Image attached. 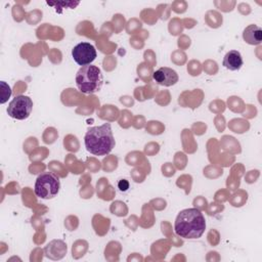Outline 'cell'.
<instances>
[{
    "instance_id": "8fae6325",
    "label": "cell",
    "mask_w": 262,
    "mask_h": 262,
    "mask_svg": "<svg viewBox=\"0 0 262 262\" xmlns=\"http://www.w3.org/2000/svg\"><path fill=\"white\" fill-rule=\"evenodd\" d=\"M118 187H119V189L121 191H126L129 188V183H128V181L126 179H122V180L119 181Z\"/></svg>"
},
{
    "instance_id": "7a4b0ae2",
    "label": "cell",
    "mask_w": 262,
    "mask_h": 262,
    "mask_svg": "<svg viewBox=\"0 0 262 262\" xmlns=\"http://www.w3.org/2000/svg\"><path fill=\"white\" fill-rule=\"evenodd\" d=\"M84 143L86 149L94 156L108 155L116 144L111 124L90 127L84 136Z\"/></svg>"
},
{
    "instance_id": "30bf717a",
    "label": "cell",
    "mask_w": 262,
    "mask_h": 262,
    "mask_svg": "<svg viewBox=\"0 0 262 262\" xmlns=\"http://www.w3.org/2000/svg\"><path fill=\"white\" fill-rule=\"evenodd\" d=\"M1 87H2V93H1V103H4L10 96L11 94V90H10V87L4 82V81H1Z\"/></svg>"
},
{
    "instance_id": "52a82bcc",
    "label": "cell",
    "mask_w": 262,
    "mask_h": 262,
    "mask_svg": "<svg viewBox=\"0 0 262 262\" xmlns=\"http://www.w3.org/2000/svg\"><path fill=\"white\" fill-rule=\"evenodd\" d=\"M152 79L162 86H172L178 82L177 73L170 68L162 67L152 74Z\"/></svg>"
},
{
    "instance_id": "ba28073f",
    "label": "cell",
    "mask_w": 262,
    "mask_h": 262,
    "mask_svg": "<svg viewBox=\"0 0 262 262\" xmlns=\"http://www.w3.org/2000/svg\"><path fill=\"white\" fill-rule=\"evenodd\" d=\"M243 63L242 54L237 50H229L223 57V66L229 71H238Z\"/></svg>"
},
{
    "instance_id": "277c9868",
    "label": "cell",
    "mask_w": 262,
    "mask_h": 262,
    "mask_svg": "<svg viewBox=\"0 0 262 262\" xmlns=\"http://www.w3.org/2000/svg\"><path fill=\"white\" fill-rule=\"evenodd\" d=\"M60 181L58 177L51 172L41 173L35 182V194L44 200L53 199L59 191Z\"/></svg>"
},
{
    "instance_id": "9c48e42d",
    "label": "cell",
    "mask_w": 262,
    "mask_h": 262,
    "mask_svg": "<svg viewBox=\"0 0 262 262\" xmlns=\"http://www.w3.org/2000/svg\"><path fill=\"white\" fill-rule=\"evenodd\" d=\"M243 38L250 45H259L262 41V30L257 25H249L243 32Z\"/></svg>"
},
{
    "instance_id": "3957f363",
    "label": "cell",
    "mask_w": 262,
    "mask_h": 262,
    "mask_svg": "<svg viewBox=\"0 0 262 262\" xmlns=\"http://www.w3.org/2000/svg\"><path fill=\"white\" fill-rule=\"evenodd\" d=\"M76 85L85 94L98 92L103 85L101 70L93 64L81 67L76 74Z\"/></svg>"
},
{
    "instance_id": "5b68a950",
    "label": "cell",
    "mask_w": 262,
    "mask_h": 262,
    "mask_svg": "<svg viewBox=\"0 0 262 262\" xmlns=\"http://www.w3.org/2000/svg\"><path fill=\"white\" fill-rule=\"evenodd\" d=\"M33 110V100L27 95L15 96L7 106V114L15 120L29 118Z\"/></svg>"
},
{
    "instance_id": "6da1fadb",
    "label": "cell",
    "mask_w": 262,
    "mask_h": 262,
    "mask_svg": "<svg viewBox=\"0 0 262 262\" xmlns=\"http://www.w3.org/2000/svg\"><path fill=\"white\" fill-rule=\"evenodd\" d=\"M206 229V220L203 213L195 208L180 211L174 222L176 234L182 238L195 239L203 235Z\"/></svg>"
},
{
    "instance_id": "8992f818",
    "label": "cell",
    "mask_w": 262,
    "mask_h": 262,
    "mask_svg": "<svg viewBox=\"0 0 262 262\" xmlns=\"http://www.w3.org/2000/svg\"><path fill=\"white\" fill-rule=\"evenodd\" d=\"M96 55L95 47L88 42L78 43L72 49V56L75 62L81 67L91 64L95 60Z\"/></svg>"
}]
</instances>
